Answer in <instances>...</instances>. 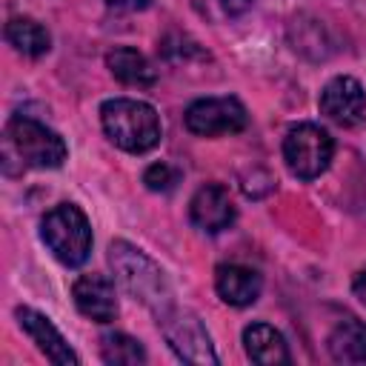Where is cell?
Listing matches in <instances>:
<instances>
[{"label": "cell", "instance_id": "obj_1", "mask_svg": "<svg viewBox=\"0 0 366 366\" xmlns=\"http://www.w3.org/2000/svg\"><path fill=\"white\" fill-rule=\"evenodd\" d=\"M109 263L114 269L117 283L129 297L143 303L154 317L166 315L174 300H172V286L166 280V272L137 246L129 240H114L109 246Z\"/></svg>", "mask_w": 366, "mask_h": 366}, {"label": "cell", "instance_id": "obj_2", "mask_svg": "<svg viewBox=\"0 0 366 366\" xmlns=\"http://www.w3.org/2000/svg\"><path fill=\"white\" fill-rule=\"evenodd\" d=\"M100 123H103L106 137L129 154H146L163 137V126H160L154 106L143 100H132V97L106 100L100 106Z\"/></svg>", "mask_w": 366, "mask_h": 366}, {"label": "cell", "instance_id": "obj_3", "mask_svg": "<svg viewBox=\"0 0 366 366\" xmlns=\"http://www.w3.org/2000/svg\"><path fill=\"white\" fill-rule=\"evenodd\" d=\"M6 157H17L23 169H57L69 157L66 140L29 114H11L3 132Z\"/></svg>", "mask_w": 366, "mask_h": 366}, {"label": "cell", "instance_id": "obj_4", "mask_svg": "<svg viewBox=\"0 0 366 366\" xmlns=\"http://www.w3.org/2000/svg\"><path fill=\"white\" fill-rule=\"evenodd\" d=\"M40 237L63 266H83L92 252V226L80 206L57 203L40 220Z\"/></svg>", "mask_w": 366, "mask_h": 366}, {"label": "cell", "instance_id": "obj_5", "mask_svg": "<svg viewBox=\"0 0 366 366\" xmlns=\"http://www.w3.org/2000/svg\"><path fill=\"white\" fill-rule=\"evenodd\" d=\"M335 154V140L317 123H297L283 137V160L297 180L320 177Z\"/></svg>", "mask_w": 366, "mask_h": 366}, {"label": "cell", "instance_id": "obj_6", "mask_svg": "<svg viewBox=\"0 0 366 366\" xmlns=\"http://www.w3.org/2000/svg\"><path fill=\"white\" fill-rule=\"evenodd\" d=\"M166 343L183 363H217V355L212 349V337L197 315L172 306L166 315L157 317Z\"/></svg>", "mask_w": 366, "mask_h": 366}, {"label": "cell", "instance_id": "obj_7", "mask_svg": "<svg viewBox=\"0 0 366 366\" xmlns=\"http://www.w3.org/2000/svg\"><path fill=\"white\" fill-rule=\"evenodd\" d=\"M186 129L197 137H217V134H234L249 126L246 106L237 97H203L194 100L186 114Z\"/></svg>", "mask_w": 366, "mask_h": 366}, {"label": "cell", "instance_id": "obj_8", "mask_svg": "<svg viewBox=\"0 0 366 366\" xmlns=\"http://www.w3.org/2000/svg\"><path fill=\"white\" fill-rule=\"evenodd\" d=\"M320 112L329 120H335L337 126H346V129L363 123V117H366V92H363V86L349 74L332 77L320 92Z\"/></svg>", "mask_w": 366, "mask_h": 366}, {"label": "cell", "instance_id": "obj_9", "mask_svg": "<svg viewBox=\"0 0 366 366\" xmlns=\"http://www.w3.org/2000/svg\"><path fill=\"white\" fill-rule=\"evenodd\" d=\"M71 297L80 315H86L94 323H112L117 317V295H114V283L106 274L89 272L80 274L71 286Z\"/></svg>", "mask_w": 366, "mask_h": 366}, {"label": "cell", "instance_id": "obj_10", "mask_svg": "<svg viewBox=\"0 0 366 366\" xmlns=\"http://www.w3.org/2000/svg\"><path fill=\"white\" fill-rule=\"evenodd\" d=\"M14 315H17L20 329L34 340V346H37L51 363H57V366H77V363H80L77 352L66 343V337L57 332V326H54L46 315H40V312H34V309H29V306H20Z\"/></svg>", "mask_w": 366, "mask_h": 366}, {"label": "cell", "instance_id": "obj_11", "mask_svg": "<svg viewBox=\"0 0 366 366\" xmlns=\"http://www.w3.org/2000/svg\"><path fill=\"white\" fill-rule=\"evenodd\" d=\"M189 217L203 232H223L234 220V203L229 197V189L223 183H206L192 194Z\"/></svg>", "mask_w": 366, "mask_h": 366}, {"label": "cell", "instance_id": "obj_12", "mask_svg": "<svg viewBox=\"0 0 366 366\" xmlns=\"http://www.w3.org/2000/svg\"><path fill=\"white\" fill-rule=\"evenodd\" d=\"M214 289L229 306H252L260 297L263 277L240 263H223L214 269Z\"/></svg>", "mask_w": 366, "mask_h": 366}, {"label": "cell", "instance_id": "obj_13", "mask_svg": "<svg viewBox=\"0 0 366 366\" xmlns=\"http://www.w3.org/2000/svg\"><path fill=\"white\" fill-rule=\"evenodd\" d=\"M243 349L249 360L260 366H286L292 360L283 335L269 323H249L243 329Z\"/></svg>", "mask_w": 366, "mask_h": 366}, {"label": "cell", "instance_id": "obj_14", "mask_svg": "<svg viewBox=\"0 0 366 366\" xmlns=\"http://www.w3.org/2000/svg\"><path fill=\"white\" fill-rule=\"evenodd\" d=\"M326 349L337 363H366V323L343 317L326 337Z\"/></svg>", "mask_w": 366, "mask_h": 366}, {"label": "cell", "instance_id": "obj_15", "mask_svg": "<svg viewBox=\"0 0 366 366\" xmlns=\"http://www.w3.org/2000/svg\"><path fill=\"white\" fill-rule=\"evenodd\" d=\"M106 66L109 71L126 83V86H152L157 80V71L154 66L137 51V49H129V46H117L106 54Z\"/></svg>", "mask_w": 366, "mask_h": 366}, {"label": "cell", "instance_id": "obj_16", "mask_svg": "<svg viewBox=\"0 0 366 366\" xmlns=\"http://www.w3.org/2000/svg\"><path fill=\"white\" fill-rule=\"evenodd\" d=\"M6 40L26 57H43L51 49V34L34 17H11L6 23Z\"/></svg>", "mask_w": 366, "mask_h": 366}, {"label": "cell", "instance_id": "obj_17", "mask_svg": "<svg viewBox=\"0 0 366 366\" xmlns=\"http://www.w3.org/2000/svg\"><path fill=\"white\" fill-rule=\"evenodd\" d=\"M100 357L112 366H134V363H146V349L137 337L112 332L100 337Z\"/></svg>", "mask_w": 366, "mask_h": 366}, {"label": "cell", "instance_id": "obj_18", "mask_svg": "<svg viewBox=\"0 0 366 366\" xmlns=\"http://www.w3.org/2000/svg\"><path fill=\"white\" fill-rule=\"evenodd\" d=\"M177 180H180V172L172 169L169 163H152V166L143 172V183H146V189H152V192H172V189L177 186Z\"/></svg>", "mask_w": 366, "mask_h": 366}, {"label": "cell", "instance_id": "obj_19", "mask_svg": "<svg viewBox=\"0 0 366 366\" xmlns=\"http://www.w3.org/2000/svg\"><path fill=\"white\" fill-rule=\"evenodd\" d=\"M220 6H223V11L229 17H237V14H243L252 6V0H220Z\"/></svg>", "mask_w": 366, "mask_h": 366}, {"label": "cell", "instance_id": "obj_20", "mask_svg": "<svg viewBox=\"0 0 366 366\" xmlns=\"http://www.w3.org/2000/svg\"><path fill=\"white\" fill-rule=\"evenodd\" d=\"M352 289H355L357 300L366 306V269H360V272L355 274V283H352Z\"/></svg>", "mask_w": 366, "mask_h": 366}, {"label": "cell", "instance_id": "obj_21", "mask_svg": "<svg viewBox=\"0 0 366 366\" xmlns=\"http://www.w3.org/2000/svg\"><path fill=\"white\" fill-rule=\"evenodd\" d=\"M109 6H114V9H129V11H134V9H146L152 0H106Z\"/></svg>", "mask_w": 366, "mask_h": 366}]
</instances>
